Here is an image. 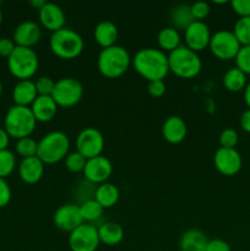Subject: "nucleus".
Returning a JSON list of instances; mask_svg holds the SVG:
<instances>
[{"instance_id":"nucleus-1","label":"nucleus","mask_w":250,"mask_h":251,"mask_svg":"<svg viewBox=\"0 0 250 251\" xmlns=\"http://www.w3.org/2000/svg\"><path fill=\"white\" fill-rule=\"evenodd\" d=\"M135 71L142 78L151 81H164L169 73L168 55L161 49L141 48L131 58Z\"/></svg>"},{"instance_id":"nucleus-2","label":"nucleus","mask_w":250,"mask_h":251,"mask_svg":"<svg viewBox=\"0 0 250 251\" xmlns=\"http://www.w3.org/2000/svg\"><path fill=\"white\" fill-rule=\"evenodd\" d=\"M131 65L129 51L122 46L109 47L100 51L97 58V68L100 75L107 78H118L124 75Z\"/></svg>"},{"instance_id":"nucleus-3","label":"nucleus","mask_w":250,"mask_h":251,"mask_svg":"<svg viewBox=\"0 0 250 251\" xmlns=\"http://www.w3.org/2000/svg\"><path fill=\"white\" fill-rule=\"evenodd\" d=\"M51 53L60 59L71 60L80 55L85 48L83 38L74 29L64 27L51 33L49 39Z\"/></svg>"},{"instance_id":"nucleus-4","label":"nucleus","mask_w":250,"mask_h":251,"mask_svg":"<svg viewBox=\"0 0 250 251\" xmlns=\"http://www.w3.org/2000/svg\"><path fill=\"white\" fill-rule=\"evenodd\" d=\"M169 73L180 78H194L201 73L202 60L196 51L188 47L180 46L168 54Z\"/></svg>"},{"instance_id":"nucleus-5","label":"nucleus","mask_w":250,"mask_h":251,"mask_svg":"<svg viewBox=\"0 0 250 251\" xmlns=\"http://www.w3.org/2000/svg\"><path fill=\"white\" fill-rule=\"evenodd\" d=\"M70 150V140L63 131H51L38 141L37 157L44 164H55L65 159Z\"/></svg>"},{"instance_id":"nucleus-6","label":"nucleus","mask_w":250,"mask_h":251,"mask_svg":"<svg viewBox=\"0 0 250 251\" xmlns=\"http://www.w3.org/2000/svg\"><path fill=\"white\" fill-rule=\"evenodd\" d=\"M36 124L37 120L34 119L31 108L21 105L14 104L10 107L4 119V129L10 137L16 140L31 136L36 129Z\"/></svg>"},{"instance_id":"nucleus-7","label":"nucleus","mask_w":250,"mask_h":251,"mask_svg":"<svg viewBox=\"0 0 250 251\" xmlns=\"http://www.w3.org/2000/svg\"><path fill=\"white\" fill-rule=\"evenodd\" d=\"M38 55L32 48L17 47L7 58V68L12 76L20 80H29L38 70Z\"/></svg>"},{"instance_id":"nucleus-8","label":"nucleus","mask_w":250,"mask_h":251,"mask_svg":"<svg viewBox=\"0 0 250 251\" xmlns=\"http://www.w3.org/2000/svg\"><path fill=\"white\" fill-rule=\"evenodd\" d=\"M83 96V86L74 77H63L58 80L54 86L51 97L58 107L70 108L77 104Z\"/></svg>"},{"instance_id":"nucleus-9","label":"nucleus","mask_w":250,"mask_h":251,"mask_svg":"<svg viewBox=\"0 0 250 251\" xmlns=\"http://www.w3.org/2000/svg\"><path fill=\"white\" fill-rule=\"evenodd\" d=\"M240 43L234 33L228 29H221L211 36L208 49L220 60H233L240 49Z\"/></svg>"},{"instance_id":"nucleus-10","label":"nucleus","mask_w":250,"mask_h":251,"mask_svg":"<svg viewBox=\"0 0 250 251\" xmlns=\"http://www.w3.org/2000/svg\"><path fill=\"white\" fill-rule=\"evenodd\" d=\"M104 150V137L96 127H86L81 130L76 137V151L86 159L95 158L102 154Z\"/></svg>"},{"instance_id":"nucleus-11","label":"nucleus","mask_w":250,"mask_h":251,"mask_svg":"<svg viewBox=\"0 0 250 251\" xmlns=\"http://www.w3.org/2000/svg\"><path fill=\"white\" fill-rule=\"evenodd\" d=\"M98 230L95 226L83 223L69 235L71 251H96L100 247Z\"/></svg>"},{"instance_id":"nucleus-12","label":"nucleus","mask_w":250,"mask_h":251,"mask_svg":"<svg viewBox=\"0 0 250 251\" xmlns=\"http://www.w3.org/2000/svg\"><path fill=\"white\" fill-rule=\"evenodd\" d=\"M213 164L221 174L233 176L240 172L243 167V158L235 149L220 147L213 154Z\"/></svg>"},{"instance_id":"nucleus-13","label":"nucleus","mask_w":250,"mask_h":251,"mask_svg":"<svg viewBox=\"0 0 250 251\" xmlns=\"http://www.w3.org/2000/svg\"><path fill=\"white\" fill-rule=\"evenodd\" d=\"M53 222L58 229L63 232L71 233L83 225V218L81 216L80 206L75 203H65L56 208L53 216Z\"/></svg>"},{"instance_id":"nucleus-14","label":"nucleus","mask_w":250,"mask_h":251,"mask_svg":"<svg viewBox=\"0 0 250 251\" xmlns=\"http://www.w3.org/2000/svg\"><path fill=\"white\" fill-rule=\"evenodd\" d=\"M83 176L86 180L92 184H103L107 183L108 179L113 174V164L109 158L105 156H98L95 158H90L86 162Z\"/></svg>"},{"instance_id":"nucleus-15","label":"nucleus","mask_w":250,"mask_h":251,"mask_svg":"<svg viewBox=\"0 0 250 251\" xmlns=\"http://www.w3.org/2000/svg\"><path fill=\"white\" fill-rule=\"evenodd\" d=\"M211 31L207 25L203 21H194L188 28L184 31V41L185 47L191 50L202 51L203 49L208 48L211 39Z\"/></svg>"},{"instance_id":"nucleus-16","label":"nucleus","mask_w":250,"mask_h":251,"mask_svg":"<svg viewBox=\"0 0 250 251\" xmlns=\"http://www.w3.org/2000/svg\"><path fill=\"white\" fill-rule=\"evenodd\" d=\"M38 17L42 26L51 33L65 27L66 16L64 10L54 2H46L38 10Z\"/></svg>"},{"instance_id":"nucleus-17","label":"nucleus","mask_w":250,"mask_h":251,"mask_svg":"<svg viewBox=\"0 0 250 251\" xmlns=\"http://www.w3.org/2000/svg\"><path fill=\"white\" fill-rule=\"evenodd\" d=\"M42 37V29L34 21H24L15 28L12 41L17 47L32 48L39 42Z\"/></svg>"},{"instance_id":"nucleus-18","label":"nucleus","mask_w":250,"mask_h":251,"mask_svg":"<svg viewBox=\"0 0 250 251\" xmlns=\"http://www.w3.org/2000/svg\"><path fill=\"white\" fill-rule=\"evenodd\" d=\"M186 134H188L186 123L184 122L183 118L178 117V115H172V117L167 118L166 122L162 125V135L168 144H180L185 140Z\"/></svg>"},{"instance_id":"nucleus-19","label":"nucleus","mask_w":250,"mask_h":251,"mask_svg":"<svg viewBox=\"0 0 250 251\" xmlns=\"http://www.w3.org/2000/svg\"><path fill=\"white\" fill-rule=\"evenodd\" d=\"M44 174V163L37 156L22 158L19 164V176L26 184H37Z\"/></svg>"},{"instance_id":"nucleus-20","label":"nucleus","mask_w":250,"mask_h":251,"mask_svg":"<svg viewBox=\"0 0 250 251\" xmlns=\"http://www.w3.org/2000/svg\"><path fill=\"white\" fill-rule=\"evenodd\" d=\"M29 108L37 122L49 123L55 118L59 107L51 96H38Z\"/></svg>"},{"instance_id":"nucleus-21","label":"nucleus","mask_w":250,"mask_h":251,"mask_svg":"<svg viewBox=\"0 0 250 251\" xmlns=\"http://www.w3.org/2000/svg\"><path fill=\"white\" fill-rule=\"evenodd\" d=\"M38 97L36 85L32 80H20L12 88V100L15 105L31 107L34 100Z\"/></svg>"},{"instance_id":"nucleus-22","label":"nucleus","mask_w":250,"mask_h":251,"mask_svg":"<svg viewBox=\"0 0 250 251\" xmlns=\"http://www.w3.org/2000/svg\"><path fill=\"white\" fill-rule=\"evenodd\" d=\"M118 36H119L118 27L115 26L114 22L108 21V20L98 22L95 27V31H93L95 41L97 42L98 46L102 47V49L115 46Z\"/></svg>"},{"instance_id":"nucleus-23","label":"nucleus","mask_w":250,"mask_h":251,"mask_svg":"<svg viewBox=\"0 0 250 251\" xmlns=\"http://www.w3.org/2000/svg\"><path fill=\"white\" fill-rule=\"evenodd\" d=\"M208 239L200 229H188L179 239L180 251H206Z\"/></svg>"},{"instance_id":"nucleus-24","label":"nucleus","mask_w":250,"mask_h":251,"mask_svg":"<svg viewBox=\"0 0 250 251\" xmlns=\"http://www.w3.org/2000/svg\"><path fill=\"white\" fill-rule=\"evenodd\" d=\"M100 242L108 247H115L124 239V229L119 223L105 222L97 228Z\"/></svg>"},{"instance_id":"nucleus-25","label":"nucleus","mask_w":250,"mask_h":251,"mask_svg":"<svg viewBox=\"0 0 250 251\" xmlns=\"http://www.w3.org/2000/svg\"><path fill=\"white\" fill-rule=\"evenodd\" d=\"M93 199L105 210L117 205L120 199V191L118 186L107 181L97 186Z\"/></svg>"},{"instance_id":"nucleus-26","label":"nucleus","mask_w":250,"mask_h":251,"mask_svg":"<svg viewBox=\"0 0 250 251\" xmlns=\"http://www.w3.org/2000/svg\"><path fill=\"white\" fill-rule=\"evenodd\" d=\"M157 43L162 51L172 53L181 46V36L178 29H175L174 27H164L157 34Z\"/></svg>"},{"instance_id":"nucleus-27","label":"nucleus","mask_w":250,"mask_h":251,"mask_svg":"<svg viewBox=\"0 0 250 251\" xmlns=\"http://www.w3.org/2000/svg\"><path fill=\"white\" fill-rule=\"evenodd\" d=\"M194 21H195V19H194L193 14H191L190 5H178V6L173 7V10L171 11L172 27H174L178 31L179 29L185 31Z\"/></svg>"},{"instance_id":"nucleus-28","label":"nucleus","mask_w":250,"mask_h":251,"mask_svg":"<svg viewBox=\"0 0 250 251\" xmlns=\"http://www.w3.org/2000/svg\"><path fill=\"white\" fill-rule=\"evenodd\" d=\"M247 85V75L238 68L229 69L223 75V86L229 92H240V91H244Z\"/></svg>"},{"instance_id":"nucleus-29","label":"nucleus","mask_w":250,"mask_h":251,"mask_svg":"<svg viewBox=\"0 0 250 251\" xmlns=\"http://www.w3.org/2000/svg\"><path fill=\"white\" fill-rule=\"evenodd\" d=\"M80 206L81 216L83 218V222H95L97 221L100 216L103 215L104 208L95 200V199H88V200L83 201Z\"/></svg>"},{"instance_id":"nucleus-30","label":"nucleus","mask_w":250,"mask_h":251,"mask_svg":"<svg viewBox=\"0 0 250 251\" xmlns=\"http://www.w3.org/2000/svg\"><path fill=\"white\" fill-rule=\"evenodd\" d=\"M232 32L240 46H250V17H239L235 21Z\"/></svg>"},{"instance_id":"nucleus-31","label":"nucleus","mask_w":250,"mask_h":251,"mask_svg":"<svg viewBox=\"0 0 250 251\" xmlns=\"http://www.w3.org/2000/svg\"><path fill=\"white\" fill-rule=\"evenodd\" d=\"M37 149H38V142L32 139L31 136L17 140L16 145H15V150H16L17 154L21 156L22 158L37 156Z\"/></svg>"},{"instance_id":"nucleus-32","label":"nucleus","mask_w":250,"mask_h":251,"mask_svg":"<svg viewBox=\"0 0 250 251\" xmlns=\"http://www.w3.org/2000/svg\"><path fill=\"white\" fill-rule=\"evenodd\" d=\"M16 168V157L10 150L0 151V178L5 179Z\"/></svg>"},{"instance_id":"nucleus-33","label":"nucleus","mask_w":250,"mask_h":251,"mask_svg":"<svg viewBox=\"0 0 250 251\" xmlns=\"http://www.w3.org/2000/svg\"><path fill=\"white\" fill-rule=\"evenodd\" d=\"M86 162H87V159L77 151L71 152V153H69L65 157V167L71 173H80V172H83Z\"/></svg>"},{"instance_id":"nucleus-34","label":"nucleus","mask_w":250,"mask_h":251,"mask_svg":"<svg viewBox=\"0 0 250 251\" xmlns=\"http://www.w3.org/2000/svg\"><path fill=\"white\" fill-rule=\"evenodd\" d=\"M234 60L235 68L242 70L245 75H250V46L240 47Z\"/></svg>"},{"instance_id":"nucleus-35","label":"nucleus","mask_w":250,"mask_h":251,"mask_svg":"<svg viewBox=\"0 0 250 251\" xmlns=\"http://www.w3.org/2000/svg\"><path fill=\"white\" fill-rule=\"evenodd\" d=\"M218 141H220L221 147H225V149H235V146L238 145L239 141V135L232 127H227V129L222 130L218 137Z\"/></svg>"},{"instance_id":"nucleus-36","label":"nucleus","mask_w":250,"mask_h":251,"mask_svg":"<svg viewBox=\"0 0 250 251\" xmlns=\"http://www.w3.org/2000/svg\"><path fill=\"white\" fill-rule=\"evenodd\" d=\"M34 85H36L38 96H51L54 86H55V81L49 76H41L34 81Z\"/></svg>"},{"instance_id":"nucleus-37","label":"nucleus","mask_w":250,"mask_h":251,"mask_svg":"<svg viewBox=\"0 0 250 251\" xmlns=\"http://www.w3.org/2000/svg\"><path fill=\"white\" fill-rule=\"evenodd\" d=\"M190 9L195 21H203V19H206L211 12L210 4L206 1L194 2L193 5H190Z\"/></svg>"},{"instance_id":"nucleus-38","label":"nucleus","mask_w":250,"mask_h":251,"mask_svg":"<svg viewBox=\"0 0 250 251\" xmlns=\"http://www.w3.org/2000/svg\"><path fill=\"white\" fill-rule=\"evenodd\" d=\"M230 6L239 17H250V0H233Z\"/></svg>"},{"instance_id":"nucleus-39","label":"nucleus","mask_w":250,"mask_h":251,"mask_svg":"<svg viewBox=\"0 0 250 251\" xmlns=\"http://www.w3.org/2000/svg\"><path fill=\"white\" fill-rule=\"evenodd\" d=\"M149 95L153 98H161L166 93V83L164 81H151L147 86Z\"/></svg>"},{"instance_id":"nucleus-40","label":"nucleus","mask_w":250,"mask_h":251,"mask_svg":"<svg viewBox=\"0 0 250 251\" xmlns=\"http://www.w3.org/2000/svg\"><path fill=\"white\" fill-rule=\"evenodd\" d=\"M11 200V189L5 179L0 178V208L5 207Z\"/></svg>"},{"instance_id":"nucleus-41","label":"nucleus","mask_w":250,"mask_h":251,"mask_svg":"<svg viewBox=\"0 0 250 251\" xmlns=\"http://www.w3.org/2000/svg\"><path fill=\"white\" fill-rule=\"evenodd\" d=\"M16 48V44L12 41V38H7V37H1L0 38V55L9 58L12 54V51Z\"/></svg>"},{"instance_id":"nucleus-42","label":"nucleus","mask_w":250,"mask_h":251,"mask_svg":"<svg viewBox=\"0 0 250 251\" xmlns=\"http://www.w3.org/2000/svg\"><path fill=\"white\" fill-rule=\"evenodd\" d=\"M206 251H232V250H230V245L228 244L225 240L216 238V239L208 240L207 247H206Z\"/></svg>"},{"instance_id":"nucleus-43","label":"nucleus","mask_w":250,"mask_h":251,"mask_svg":"<svg viewBox=\"0 0 250 251\" xmlns=\"http://www.w3.org/2000/svg\"><path fill=\"white\" fill-rule=\"evenodd\" d=\"M239 124H240V127L243 129V131L250 134V109L249 108L242 113L239 119Z\"/></svg>"},{"instance_id":"nucleus-44","label":"nucleus","mask_w":250,"mask_h":251,"mask_svg":"<svg viewBox=\"0 0 250 251\" xmlns=\"http://www.w3.org/2000/svg\"><path fill=\"white\" fill-rule=\"evenodd\" d=\"M10 144V135L7 134L4 127H0V151L7 150V146Z\"/></svg>"},{"instance_id":"nucleus-45","label":"nucleus","mask_w":250,"mask_h":251,"mask_svg":"<svg viewBox=\"0 0 250 251\" xmlns=\"http://www.w3.org/2000/svg\"><path fill=\"white\" fill-rule=\"evenodd\" d=\"M244 102L250 109V82H248V85L244 88Z\"/></svg>"},{"instance_id":"nucleus-46","label":"nucleus","mask_w":250,"mask_h":251,"mask_svg":"<svg viewBox=\"0 0 250 251\" xmlns=\"http://www.w3.org/2000/svg\"><path fill=\"white\" fill-rule=\"evenodd\" d=\"M46 2H47V1H44V0H32L31 5H32V6H33V7H36L37 10H39L42 6H43L44 4H46Z\"/></svg>"},{"instance_id":"nucleus-47","label":"nucleus","mask_w":250,"mask_h":251,"mask_svg":"<svg viewBox=\"0 0 250 251\" xmlns=\"http://www.w3.org/2000/svg\"><path fill=\"white\" fill-rule=\"evenodd\" d=\"M1 22H2V11L1 9H0V25H1Z\"/></svg>"},{"instance_id":"nucleus-48","label":"nucleus","mask_w":250,"mask_h":251,"mask_svg":"<svg viewBox=\"0 0 250 251\" xmlns=\"http://www.w3.org/2000/svg\"><path fill=\"white\" fill-rule=\"evenodd\" d=\"M1 92H2V83L1 81H0V96H1Z\"/></svg>"}]
</instances>
